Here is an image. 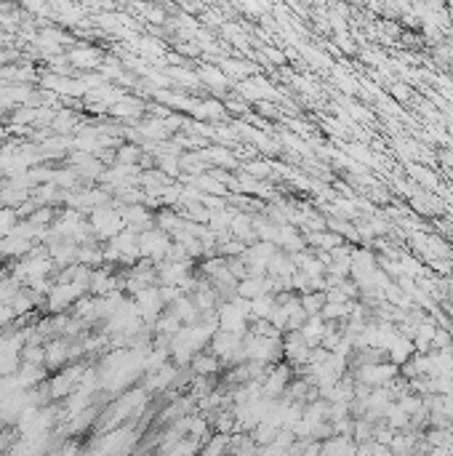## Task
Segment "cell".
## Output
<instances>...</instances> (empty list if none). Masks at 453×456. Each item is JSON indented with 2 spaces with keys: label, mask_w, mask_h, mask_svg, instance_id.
I'll return each instance as SVG.
<instances>
[{
  "label": "cell",
  "mask_w": 453,
  "mask_h": 456,
  "mask_svg": "<svg viewBox=\"0 0 453 456\" xmlns=\"http://www.w3.org/2000/svg\"><path fill=\"white\" fill-rule=\"evenodd\" d=\"M32 243L35 240L19 238V235H6V238H0V256H6V259L27 256V253L32 251Z\"/></svg>",
  "instance_id": "cell-3"
},
{
  "label": "cell",
  "mask_w": 453,
  "mask_h": 456,
  "mask_svg": "<svg viewBox=\"0 0 453 456\" xmlns=\"http://www.w3.org/2000/svg\"><path fill=\"white\" fill-rule=\"evenodd\" d=\"M168 251V238L160 229H144L139 235V256H150V259H160Z\"/></svg>",
  "instance_id": "cell-2"
},
{
  "label": "cell",
  "mask_w": 453,
  "mask_h": 456,
  "mask_svg": "<svg viewBox=\"0 0 453 456\" xmlns=\"http://www.w3.org/2000/svg\"><path fill=\"white\" fill-rule=\"evenodd\" d=\"M136 157H142L139 147H120L118 150V163H128V166H133Z\"/></svg>",
  "instance_id": "cell-6"
},
{
  "label": "cell",
  "mask_w": 453,
  "mask_h": 456,
  "mask_svg": "<svg viewBox=\"0 0 453 456\" xmlns=\"http://www.w3.org/2000/svg\"><path fill=\"white\" fill-rule=\"evenodd\" d=\"M325 304V296H307L304 299V310L307 312H318Z\"/></svg>",
  "instance_id": "cell-7"
},
{
  "label": "cell",
  "mask_w": 453,
  "mask_h": 456,
  "mask_svg": "<svg viewBox=\"0 0 453 456\" xmlns=\"http://www.w3.org/2000/svg\"><path fill=\"white\" fill-rule=\"evenodd\" d=\"M91 227L99 238H115L120 229H126V219H123V211L118 208H109L107 203L96 205L91 211Z\"/></svg>",
  "instance_id": "cell-1"
},
{
  "label": "cell",
  "mask_w": 453,
  "mask_h": 456,
  "mask_svg": "<svg viewBox=\"0 0 453 456\" xmlns=\"http://www.w3.org/2000/svg\"><path fill=\"white\" fill-rule=\"evenodd\" d=\"M70 64L80 67V70H88V67H99V64H102V56H99V51H94V48L80 46V48H75V51H70Z\"/></svg>",
  "instance_id": "cell-4"
},
{
  "label": "cell",
  "mask_w": 453,
  "mask_h": 456,
  "mask_svg": "<svg viewBox=\"0 0 453 456\" xmlns=\"http://www.w3.org/2000/svg\"><path fill=\"white\" fill-rule=\"evenodd\" d=\"M3 136H6V131H0V144H3Z\"/></svg>",
  "instance_id": "cell-8"
},
{
  "label": "cell",
  "mask_w": 453,
  "mask_h": 456,
  "mask_svg": "<svg viewBox=\"0 0 453 456\" xmlns=\"http://www.w3.org/2000/svg\"><path fill=\"white\" fill-rule=\"evenodd\" d=\"M70 360V344L67 342H51L46 347V366L48 368H59Z\"/></svg>",
  "instance_id": "cell-5"
}]
</instances>
